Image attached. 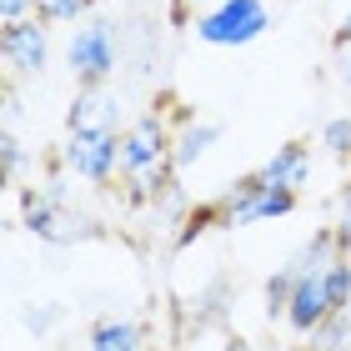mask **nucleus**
I'll list each match as a JSON object with an SVG mask.
<instances>
[{
	"label": "nucleus",
	"instance_id": "1",
	"mask_svg": "<svg viewBox=\"0 0 351 351\" xmlns=\"http://www.w3.org/2000/svg\"><path fill=\"white\" fill-rule=\"evenodd\" d=\"M21 226L36 236V241H45V246H86V241H101V236H106V226L95 216L75 211V201L71 206L45 201L40 186L21 191Z\"/></svg>",
	"mask_w": 351,
	"mask_h": 351
},
{
	"label": "nucleus",
	"instance_id": "2",
	"mask_svg": "<svg viewBox=\"0 0 351 351\" xmlns=\"http://www.w3.org/2000/svg\"><path fill=\"white\" fill-rule=\"evenodd\" d=\"M66 66L81 86H106L121 71V25L106 15H86L66 36Z\"/></svg>",
	"mask_w": 351,
	"mask_h": 351
},
{
	"label": "nucleus",
	"instance_id": "3",
	"mask_svg": "<svg viewBox=\"0 0 351 351\" xmlns=\"http://www.w3.org/2000/svg\"><path fill=\"white\" fill-rule=\"evenodd\" d=\"M196 40L211 51H241L271 30V5L266 0H221V5L196 15Z\"/></svg>",
	"mask_w": 351,
	"mask_h": 351
},
{
	"label": "nucleus",
	"instance_id": "4",
	"mask_svg": "<svg viewBox=\"0 0 351 351\" xmlns=\"http://www.w3.org/2000/svg\"><path fill=\"white\" fill-rule=\"evenodd\" d=\"M60 166L86 186L121 181V131H71L60 146Z\"/></svg>",
	"mask_w": 351,
	"mask_h": 351
},
{
	"label": "nucleus",
	"instance_id": "5",
	"mask_svg": "<svg viewBox=\"0 0 351 351\" xmlns=\"http://www.w3.org/2000/svg\"><path fill=\"white\" fill-rule=\"evenodd\" d=\"M0 60H5L10 81L45 75V66H51V25H45L40 15H25V21L0 25Z\"/></svg>",
	"mask_w": 351,
	"mask_h": 351
},
{
	"label": "nucleus",
	"instance_id": "6",
	"mask_svg": "<svg viewBox=\"0 0 351 351\" xmlns=\"http://www.w3.org/2000/svg\"><path fill=\"white\" fill-rule=\"evenodd\" d=\"M171 146H176V131L166 125L161 110H146V116H136V121L121 131V176L166 166V161H171Z\"/></svg>",
	"mask_w": 351,
	"mask_h": 351
},
{
	"label": "nucleus",
	"instance_id": "7",
	"mask_svg": "<svg viewBox=\"0 0 351 351\" xmlns=\"http://www.w3.org/2000/svg\"><path fill=\"white\" fill-rule=\"evenodd\" d=\"M66 125L71 131H125V110H121V95L110 86H81L75 101L66 110Z\"/></svg>",
	"mask_w": 351,
	"mask_h": 351
},
{
	"label": "nucleus",
	"instance_id": "8",
	"mask_svg": "<svg viewBox=\"0 0 351 351\" xmlns=\"http://www.w3.org/2000/svg\"><path fill=\"white\" fill-rule=\"evenodd\" d=\"M331 311H337V306H331V291H326V271L296 276V286H291V306H286V326H291L296 337H311V331L322 326Z\"/></svg>",
	"mask_w": 351,
	"mask_h": 351
},
{
	"label": "nucleus",
	"instance_id": "9",
	"mask_svg": "<svg viewBox=\"0 0 351 351\" xmlns=\"http://www.w3.org/2000/svg\"><path fill=\"white\" fill-rule=\"evenodd\" d=\"M261 176H266L271 186H291V191H301V186L311 181V146H306V141H281V146L266 156Z\"/></svg>",
	"mask_w": 351,
	"mask_h": 351
},
{
	"label": "nucleus",
	"instance_id": "10",
	"mask_svg": "<svg viewBox=\"0 0 351 351\" xmlns=\"http://www.w3.org/2000/svg\"><path fill=\"white\" fill-rule=\"evenodd\" d=\"M176 161H166V166H151V171H131V176H121V201L125 206H156V201H166L171 191H176Z\"/></svg>",
	"mask_w": 351,
	"mask_h": 351
},
{
	"label": "nucleus",
	"instance_id": "11",
	"mask_svg": "<svg viewBox=\"0 0 351 351\" xmlns=\"http://www.w3.org/2000/svg\"><path fill=\"white\" fill-rule=\"evenodd\" d=\"M226 311H231V281L226 276H211L196 296H186V326L191 331L221 326V322H226Z\"/></svg>",
	"mask_w": 351,
	"mask_h": 351
},
{
	"label": "nucleus",
	"instance_id": "12",
	"mask_svg": "<svg viewBox=\"0 0 351 351\" xmlns=\"http://www.w3.org/2000/svg\"><path fill=\"white\" fill-rule=\"evenodd\" d=\"M337 256H346V246H341V236H337V226H316L306 241H301L296 251H291V266L296 276H311V271H326Z\"/></svg>",
	"mask_w": 351,
	"mask_h": 351
},
{
	"label": "nucleus",
	"instance_id": "13",
	"mask_svg": "<svg viewBox=\"0 0 351 351\" xmlns=\"http://www.w3.org/2000/svg\"><path fill=\"white\" fill-rule=\"evenodd\" d=\"M141 341H146V326L131 322V316H95L86 331L90 351H136Z\"/></svg>",
	"mask_w": 351,
	"mask_h": 351
},
{
	"label": "nucleus",
	"instance_id": "14",
	"mask_svg": "<svg viewBox=\"0 0 351 351\" xmlns=\"http://www.w3.org/2000/svg\"><path fill=\"white\" fill-rule=\"evenodd\" d=\"M216 141H221V121H181V131H176V146H171L176 171H191L196 161H206V151H211Z\"/></svg>",
	"mask_w": 351,
	"mask_h": 351
},
{
	"label": "nucleus",
	"instance_id": "15",
	"mask_svg": "<svg viewBox=\"0 0 351 351\" xmlns=\"http://www.w3.org/2000/svg\"><path fill=\"white\" fill-rule=\"evenodd\" d=\"M266 191V176L261 171H251V176H241V181H231L226 191H221V216H226V231H241V226H251V206H256V196Z\"/></svg>",
	"mask_w": 351,
	"mask_h": 351
},
{
	"label": "nucleus",
	"instance_id": "16",
	"mask_svg": "<svg viewBox=\"0 0 351 351\" xmlns=\"http://www.w3.org/2000/svg\"><path fill=\"white\" fill-rule=\"evenodd\" d=\"M206 231H226V216H221V201H216V196H211V201L186 206V216H181V226H176L171 246H176V251H191Z\"/></svg>",
	"mask_w": 351,
	"mask_h": 351
},
{
	"label": "nucleus",
	"instance_id": "17",
	"mask_svg": "<svg viewBox=\"0 0 351 351\" xmlns=\"http://www.w3.org/2000/svg\"><path fill=\"white\" fill-rule=\"evenodd\" d=\"M296 206H301V191L271 186V181H266V191L256 196V206H251V226H256V221H281V216H291Z\"/></svg>",
	"mask_w": 351,
	"mask_h": 351
},
{
	"label": "nucleus",
	"instance_id": "18",
	"mask_svg": "<svg viewBox=\"0 0 351 351\" xmlns=\"http://www.w3.org/2000/svg\"><path fill=\"white\" fill-rule=\"evenodd\" d=\"M306 351H351V316L346 311H331L326 322L306 337Z\"/></svg>",
	"mask_w": 351,
	"mask_h": 351
},
{
	"label": "nucleus",
	"instance_id": "19",
	"mask_svg": "<svg viewBox=\"0 0 351 351\" xmlns=\"http://www.w3.org/2000/svg\"><path fill=\"white\" fill-rule=\"evenodd\" d=\"M60 322H66V301H30V306L21 311V326L36 341H45L51 331H60Z\"/></svg>",
	"mask_w": 351,
	"mask_h": 351
},
{
	"label": "nucleus",
	"instance_id": "20",
	"mask_svg": "<svg viewBox=\"0 0 351 351\" xmlns=\"http://www.w3.org/2000/svg\"><path fill=\"white\" fill-rule=\"evenodd\" d=\"M101 0H36V15L45 25H81Z\"/></svg>",
	"mask_w": 351,
	"mask_h": 351
},
{
	"label": "nucleus",
	"instance_id": "21",
	"mask_svg": "<svg viewBox=\"0 0 351 351\" xmlns=\"http://www.w3.org/2000/svg\"><path fill=\"white\" fill-rule=\"evenodd\" d=\"M291 286H296V271H291V266H281L276 276H266V286H261V296H266V322H286Z\"/></svg>",
	"mask_w": 351,
	"mask_h": 351
},
{
	"label": "nucleus",
	"instance_id": "22",
	"mask_svg": "<svg viewBox=\"0 0 351 351\" xmlns=\"http://www.w3.org/2000/svg\"><path fill=\"white\" fill-rule=\"evenodd\" d=\"M0 166H5V181H10V186H15V181H21V176L30 171V151H25V141L15 136L10 125L0 131Z\"/></svg>",
	"mask_w": 351,
	"mask_h": 351
},
{
	"label": "nucleus",
	"instance_id": "23",
	"mask_svg": "<svg viewBox=\"0 0 351 351\" xmlns=\"http://www.w3.org/2000/svg\"><path fill=\"white\" fill-rule=\"evenodd\" d=\"M326 291H331V306H337V311L351 306V251L326 266Z\"/></svg>",
	"mask_w": 351,
	"mask_h": 351
},
{
	"label": "nucleus",
	"instance_id": "24",
	"mask_svg": "<svg viewBox=\"0 0 351 351\" xmlns=\"http://www.w3.org/2000/svg\"><path fill=\"white\" fill-rule=\"evenodd\" d=\"M322 146H326V156H337V161H351V116H331L322 125Z\"/></svg>",
	"mask_w": 351,
	"mask_h": 351
},
{
	"label": "nucleus",
	"instance_id": "25",
	"mask_svg": "<svg viewBox=\"0 0 351 351\" xmlns=\"http://www.w3.org/2000/svg\"><path fill=\"white\" fill-rule=\"evenodd\" d=\"M337 236H341V246L351 251V181L337 191Z\"/></svg>",
	"mask_w": 351,
	"mask_h": 351
},
{
	"label": "nucleus",
	"instance_id": "26",
	"mask_svg": "<svg viewBox=\"0 0 351 351\" xmlns=\"http://www.w3.org/2000/svg\"><path fill=\"white\" fill-rule=\"evenodd\" d=\"M196 5H191V0H166V21L176 25V30H186V25H196Z\"/></svg>",
	"mask_w": 351,
	"mask_h": 351
},
{
	"label": "nucleus",
	"instance_id": "27",
	"mask_svg": "<svg viewBox=\"0 0 351 351\" xmlns=\"http://www.w3.org/2000/svg\"><path fill=\"white\" fill-rule=\"evenodd\" d=\"M331 71H337V86L351 95V45H337V56H331Z\"/></svg>",
	"mask_w": 351,
	"mask_h": 351
},
{
	"label": "nucleus",
	"instance_id": "28",
	"mask_svg": "<svg viewBox=\"0 0 351 351\" xmlns=\"http://www.w3.org/2000/svg\"><path fill=\"white\" fill-rule=\"evenodd\" d=\"M25 15H36V0H0V25L25 21Z\"/></svg>",
	"mask_w": 351,
	"mask_h": 351
},
{
	"label": "nucleus",
	"instance_id": "29",
	"mask_svg": "<svg viewBox=\"0 0 351 351\" xmlns=\"http://www.w3.org/2000/svg\"><path fill=\"white\" fill-rule=\"evenodd\" d=\"M331 45H351V5H346L341 21H337V36H331Z\"/></svg>",
	"mask_w": 351,
	"mask_h": 351
},
{
	"label": "nucleus",
	"instance_id": "30",
	"mask_svg": "<svg viewBox=\"0 0 351 351\" xmlns=\"http://www.w3.org/2000/svg\"><path fill=\"white\" fill-rule=\"evenodd\" d=\"M221 351H256V346H251V341H241V337H231V341L221 346Z\"/></svg>",
	"mask_w": 351,
	"mask_h": 351
},
{
	"label": "nucleus",
	"instance_id": "31",
	"mask_svg": "<svg viewBox=\"0 0 351 351\" xmlns=\"http://www.w3.org/2000/svg\"><path fill=\"white\" fill-rule=\"evenodd\" d=\"M191 5H196V10H211V5H221V0H191Z\"/></svg>",
	"mask_w": 351,
	"mask_h": 351
},
{
	"label": "nucleus",
	"instance_id": "32",
	"mask_svg": "<svg viewBox=\"0 0 351 351\" xmlns=\"http://www.w3.org/2000/svg\"><path fill=\"white\" fill-rule=\"evenodd\" d=\"M136 351H161V346H146V341H141V346H136Z\"/></svg>",
	"mask_w": 351,
	"mask_h": 351
},
{
	"label": "nucleus",
	"instance_id": "33",
	"mask_svg": "<svg viewBox=\"0 0 351 351\" xmlns=\"http://www.w3.org/2000/svg\"><path fill=\"white\" fill-rule=\"evenodd\" d=\"M301 351H306V346H301Z\"/></svg>",
	"mask_w": 351,
	"mask_h": 351
},
{
	"label": "nucleus",
	"instance_id": "34",
	"mask_svg": "<svg viewBox=\"0 0 351 351\" xmlns=\"http://www.w3.org/2000/svg\"><path fill=\"white\" fill-rule=\"evenodd\" d=\"M86 351H90V346H86Z\"/></svg>",
	"mask_w": 351,
	"mask_h": 351
}]
</instances>
